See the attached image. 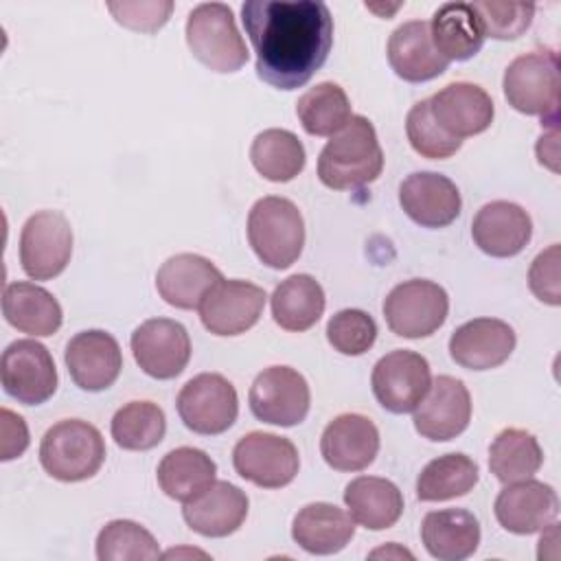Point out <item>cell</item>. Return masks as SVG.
<instances>
[{
	"label": "cell",
	"mask_w": 561,
	"mask_h": 561,
	"mask_svg": "<svg viewBox=\"0 0 561 561\" xmlns=\"http://www.w3.org/2000/svg\"><path fill=\"white\" fill-rule=\"evenodd\" d=\"M434 48L447 61L471 59L484 44L480 18L469 2H445L430 20Z\"/></svg>",
	"instance_id": "f546056e"
},
{
	"label": "cell",
	"mask_w": 561,
	"mask_h": 561,
	"mask_svg": "<svg viewBox=\"0 0 561 561\" xmlns=\"http://www.w3.org/2000/svg\"><path fill=\"white\" fill-rule=\"evenodd\" d=\"M221 278V272L206 256L182 252L160 265L156 274V289L171 307L199 309L204 296Z\"/></svg>",
	"instance_id": "484cf974"
},
{
	"label": "cell",
	"mask_w": 561,
	"mask_h": 561,
	"mask_svg": "<svg viewBox=\"0 0 561 561\" xmlns=\"http://www.w3.org/2000/svg\"><path fill=\"white\" fill-rule=\"evenodd\" d=\"M248 495L232 482L215 480L197 497L184 502L182 517L202 537H228L248 517Z\"/></svg>",
	"instance_id": "cb8c5ba5"
},
{
	"label": "cell",
	"mask_w": 561,
	"mask_h": 561,
	"mask_svg": "<svg viewBox=\"0 0 561 561\" xmlns=\"http://www.w3.org/2000/svg\"><path fill=\"white\" fill-rule=\"evenodd\" d=\"M471 237L484 254L508 259L528 245L533 237V221L519 204L495 199L476 213L471 221Z\"/></svg>",
	"instance_id": "603a6c76"
},
{
	"label": "cell",
	"mask_w": 561,
	"mask_h": 561,
	"mask_svg": "<svg viewBox=\"0 0 561 561\" xmlns=\"http://www.w3.org/2000/svg\"><path fill=\"white\" fill-rule=\"evenodd\" d=\"M156 476L160 489L171 500L188 502L215 482L217 465L197 447H178L160 460Z\"/></svg>",
	"instance_id": "d6a6232c"
},
{
	"label": "cell",
	"mask_w": 561,
	"mask_h": 561,
	"mask_svg": "<svg viewBox=\"0 0 561 561\" xmlns=\"http://www.w3.org/2000/svg\"><path fill=\"white\" fill-rule=\"evenodd\" d=\"M232 465L243 480L261 489H280L296 478L300 458L289 438L270 432H250L237 440Z\"/></svg>",
	"instance_id": "4fadbf2b"
},
{
	"label": "cell",
	"mask_w": 561,
	"mask_h": 561,
	"mask_svg": "<svg viewBox=\"0 0 561 561\" xmlns=\"http://www.w3.org/2000/svg\"><path fill=\"white\" fill-rule=\"evenodd\" d=\"M405 134L412 149L430 160H445L451 158L460 147L462 140L449 136L432 116L430 101L423 99L414 103L405 116Z\"/></svg>",
	"instance_id": "ab89813d"
},
{
	"label": "cell",
	"mask_w": 561,
	"mask_h": 561,
	"mask_svg": "<svg viewBox=\"0 0 561 561\" xmlns=\"http://www.w3.org/2000/svg\"><path fill=\"white\" fill-rule=\"evenodd\" d=\"M480 18L484 37L493 39H517L526 33L535 18V4L530 2H473Z\"/></svg>",
	"instance_id": "b9f144b4"
},
{
	"label": "cell",
	"mask_w": 561,
	"mask_h": 561,
	"mask_svg": "<svg viewBox=\"0 0 561 561\" xmlns=\"http://www.w3.org/2000/svg\"><path fill=\"white\" fill-rule=\"evenodd\" d=\"M515 331L497 318H476L460 324L449 337L451 359L469 370H491L515 351Z\"/></svg>",
	"instance_id": "ffe728a7"
},
{
	"label": "cell",
	"mask_w": 561,
	"mask_h": 561,
	"mask_svg": "<svg viewBox=\"0 0 561 561\" xmlns=\"http://www.w3.org/2000/svg\"><path fill=\"white\" fill-rule=\"evenodd\" d=\"M414 427L427 440H451L462 434L471 421V397L467 386L451 377L438 375L423 401L414 408Z\"/></svg>",
	"instance_id": "2e32d148"
},
{
	"label": "cell",
	"mask_w": 561,
	"mask_h": 561,
	"mask_svg": "<svg viewBox=\"0 0 561 561\" xmlns=\"http://www.w3.org/2000/svg\"><path fill=\"white\" fill-rule=\"evenodd\" d=\"M241 22L256 53V75L278 90L305 85L327 61L333 18L318 0H248Z\"/></svg>",
	"instance_id": "6da1fadb"
},
{
	"label": "cell",
	"mask_w": 561,
	"mask_h": 561,
	"mask_svg": "<svg viewBox=\"0 0 561 561\" xmlns=\"http://www.w3.org/2000/svg\"><path fill=\"white\" fill-rule=\"evenodd\" d=\"M0 381L15 401L39 405L57 390L55 359L37 340H15L2 351Z\"/></svg>",
	"instance_id": "8fae6325"
},
{
	"label": "cell",
	"mask_w": 561,
	"mask_h": 561,
	"mask_svg": "<svg viewBox=\"0 0 561 561\" xmlns=\"http://www.w3.org/2000/svg\"><path fill=\"white\" fill-rule=\"evenodd\" d=\"M327 340L342 355H364L377 340V324L362 309H342L329 318Z\"/></svg>",
	"instance_id": "60d3db41"
},
{
	"label": "cell",
	"mask_w": 561,
	"mask_h": 561,
	"mask_svg": "<svg viewBox=\"0 0 561 561\" xmlns=\"http://www.w3.org/2000/svg\"><path fill=\"white\" fill-rule=\"evenodd\" d=\"M421 541L438 561H462L478 550V517L465 508L430 511L421 522Z\"/></svg>",
	"instance_id": "83f0119b"
},
{
	"label": "cell",
	"mask_w": 561,
	"mask_h": 561,
	"mask_svg": "<svg viewBox=\"0 0 561 561\" xmlns=\"http://www.w3.org/2000/svg\"><path fill=\"white\" fill-rule=\"evenodd\" d=\"M186 44L197 61L215 72H237L248 61L245 42L224 2H202L186 18Z\"/></svg>",
	"instance_id": "8992f818"
},
{
	"label": "cell",
	"mask_w": 561,
	"mask_h": 561,
	"mask_svg": "<svg viewBox=\"0 0 561 561\" xmlns=\"http://www.w3.org/2000/svg\"><path fill=\"white\" fill-rule=\"evenodd\" d=\"M248 241L263 265L289 267L305 245V221L298 206L278 195L254 202L248 215Z\"/></svg>",
	"instance_id": "3957f363"
},
{
	"label": "cell",
	"mask_w": 561,
	"mask_h": 561,
	"mask_svg": "<svg viewBox=\"0 0 561 561\" xmlns=\"http://www.w3.org/2000/svg\"><path fill=\"white\" fill-rule=\"evenodd\" d=\"M263 287L239 280L221 278L210 287L199 305L202 324L215 335H239L252 329L265 307Z\"/></svg>",
	"instance_id": "9a60e30c"
},
{
	"label": "cell",
	"mask_w": 561,
	"mask_h": 561,
	"mask_svg": "<svg viewBox=\"0 0 561 561\" xmlns=\"http://www.w3.org/2000/svg\"><path fill=\"white\" fill-rule=\"evenodd\" d=\"M158 557L156 537L131 519H112L96 535L99 561H153Z\"/></svg>",
	"instance_id": "f35d334b"
},
{
	"label": "cell",
	"mask_w": 561,
	"mask_h": 561,
	"mask_svg": "<svg viewBox=\"0 0 561 561\" xmlns=\"http://www.w3.org/2000/svg\"><path fill=\"white\" fill-rule=\"evenodd\" d=\"M383 151L377 131L366 116L351 121L331 136L318 158V178L333 191H355L381 175Z\"/></svg>",
	"instance_id": "7a4b0ae2"
},
{
	"label": "cell",
	"mask_w": 561,
	"mask_h": 561,
	"mask_svg": "<svg viewBox=\"0 0 561 561\" xmlns=\"http://www.w3.org/2000/svg\"><path fill=\"white\" fill-rule=\"evenodd\" d=\"M370 386L375 399L388 412H414L432 386L430 364L421 353L408 348L390 351L375 364Z\"/></svg>",
	"instance_id": "7c38bea8"
},
{
	"label": "cell",
	"mask_w": 561,
	"mask_h": 561,
	"mask_svg": "<svg viewBox=\"0 0 561 561\" xmlns=\"http://www.w3.org/2000/svg\"><path fill=\"white\" fill-rule=\"evenodd\" d=\"M296 116L307 134L333 136L351 121L353 112L344 88L333 81H322L298 99Z\"/></svg>",
	"instance_id": "8d00e7d4"
},
{
	"label": "cell",
	"mask_w": 561,
	"mask_h": 561,
	"mask_svg": "<svg viewBox=\"0 0 561 561\" xmlns=\"http://www.w3.org/2000/svg\"><path fill=\"white\" fill-rule=\"evenodd\" d=\"M390 68L410 83L430 81L443 75L449 66L445 57L434 48L430 35V22L410 20L397 26L388 39Z\"/></svg>",
	"instance_id": "d4e9b609"
},
{
	"label": "cell",
	"mask_w": 561,
	"mask_h": 561,
	"mask_svg": "<svg viewBox=\"0 0 561 561\" xmlns=\"http://www.w3.org/2000/svg\"><path fill=\"white\" fill-rule=\"evenodd\" d=\"M541 462L543 451L539 440L519 427L502 430L489 447V469L504 484L533 478Z\"/></svg>",
	"instance_id": "d590c367"
},
{
	"label": "cell",
	"mask_w": 561,
	"mask_h": 561,
	"mask_svg": "<svg viewBox=\"0 0 561 561\" xmlns=\"http://www.w3.org/2000/svg\"><path fill=\"white\" fill-rule=\"evenodd\" d=\"M250 160L265 180L289 182L305 169L307 156L300 138L294 131L272 127L254 136Z\"/></svg>",
	"instance_id": "836d02e7"
},
{
	"label": "cell",
	"mask_w": 561,
	"mask_h": 561,
	"mask_svg": "<svg viewBox=\"0 0 561 561\" xmlns=\"http://www.w3.org/2000/svg\"><path fill=\"white\" fill-rule=\"evenodd\" d=\"M355 535L353 517L329 502L302 506L291 524V539L311 554H335Z\"/></svg>",
	"instance_id": "f1b7e54d"
},
{
	"label": "cell",
	"mask_w": 561,
	"mask_h": 561,
	"mask_svg": "<svg viewBox=\"0 0 561 561\" xmlns=\"http://www.w3.org/2000/svg\"><path fill=\"white\" fill-rule=\"evenodd\" d=\"M427 101L434 121L449 136L460 140L489 129L495 116V107L486 90L469 81L449 83Z\"/></svg>",
	"instance_id": "44dd1931"
},
{
	"label": "cell",
	"mask_w": 561,
	"mask_h": 561,
	"mask_svg": "<svg viewBox=\"0 0 561 561\" xmlns=\"http://www.w3.org/2000/svg\"><path fill=\"white\" fill-rule=\"evenodd\" d=\"M500 526L515 535L546 530L559 515V497L546 482L526 478L506 484L493 504Z\"/></svg>",
	"instance_id": "e0dca14e"
},
{
	"label": "cell",
	"mask_w": 561,
	"mask_h": 561,
	"mask_svg": "<svg viewBox=\"0 0 561 561\" xmlns=\"http://www.w3.org/2000/svg\"><path fill=\"white\" fill-rule=\"evenodd\" d=\"M105 460L101 432L81 419H64L46 430L39 443V462L44 471L61 482H81L92 478Z\"/></svg>",
	"instance_id": "277c9868"
},
{
	"label": "cell",
	"mask_w": 561,
	"mask_h": 561,
	"mask_svg": "<svg viewBox=\"0 0 561 561\" xmlns=\"http://www.w3.org/2000/svg\"><path fill=\"white\" fill-rule=\"evenodd\" d=\"M4 320L33 337H48L59 331L64 311L57 298L44 287L26 280L9 283L2 291Z\"/></svg>",
	"instance_id": "4316f807"
},
{
	"label": "cell",
	"mask_w": 561,
	"mask_h": 561,
	"mask_svg": "<svg viewBox=\"0 0 561 561\" xmlns=\"http://www.w3.org/2000/svg\"><path fill=\"white\" fill-rule=\"evenodd\" d=\"M508 105L522 114L539 116L548 125L557 123L559 114V59L552 50H533L515 57L502 79Z\"/></svg>",
	"instance_id": "5b68a950"
},
{
	"label": "cell",
	"mask_w": 561,
	"mask_h": 561,
	"mask_svg": "<svg viewBox=\"0 0 561 561\" xmlns=\"http://www.w3.org/2000/svg\"><path fill=\"white\" fill-rule=\"evenodd\" d=\"M399 204L423 228H445L462 208L458 186L447 175L434 171L410 173L399 186Z\"/></svg>",
	"instance_id": "d6986e66"
},
{
	"label": "cell",
	"mask_w": 561,
	"mask_h": 561,
	"mask_svg": "<svg viewBox=\"0 0 561 561\" xmlns=\"http://www.w3.org/2000/svg\"><path fill=\"white\" fill-rule=\"evenodd\" d=\"M449 313L447 291L427 278L394 285L383 300V318L399 337L419 340L438 331Z\"/></svg>",
	"instance_id": "52a82bcc"
},
{
	"label": "cell",
	"mask_w": 561,
	"mask_h": 561,
	"mask_svg": "<svg viewBox=\"0 0 561 561\" xmlns=\"http://www.w3.org/2000/svg\"><path fill=\"white\" fill-rule=\"evenodd\" d=\"M64 359L72 381L88 392L110 388L123 368V353L116 337L101 329H88L70 337Z\"/></svg>",
	"instance_id": "ac0fdd59"
},
{
	"label": "cell",
	"mask_w": 561,
	"mask_h": 561,
	"mask_svg": "<svg viewBox=\"0 0 561 561\" xmlns=\"http://www.w3.org/2000/svg\"><path fill=\"white\" fill-rule=\"evenodd\" d=\"M72 256V228L57 210L31 215L20 232V265L28 278L59 276Z\"/></svg>",
	"instance_id": "9c48e42d"
},
{
	"label": "cell",
	"mask_w": 561,
	"mask_h": 561,
	"mask_svg": "<svg viewBox=\"0 0 561 561\" xmlns=\"http://www.w3.org/2000/svg\"><path fill=\"white\" fill-rule=\"evenodd\" d=\"M344 504L353 522L368 530L390 528L403 513V495L399 486L377 476H359L351 480L344 489Z\"/></svg>",
	"instance_id": "4dcf8cb0"
},
{
	"label": "cell",
	"mask_w": 561,
	"mask_h": 561,
	"mask_svg": "<svg viewBox=\"0 0 561 561\" xmlns=\"http://www.w3.org/2000/svg\"><path fill=\"white\" fill-rule=\"evenodd\" d=\"M379 451L377 425L355 412L335 416L320 436V454L335 471H362Z\"/></svg>",
	"instance_id": "7402d4cb"
},
{
	"label": "cell",
	"mask_w": 561,
	"mask_h": 561,
	"mask_svg": "<svg viewBox=\"0 0 561 561\" xmlns=\"http://www.w3.org/2000/svg\"><path fill=\"white\" fill-rule=\"evenodd\" d=\"M107 11L114 20L127 28L153 33L169 20L173 2L151 0V2H107Z\"/></svg>",
	"instance_id": "7bdbcfd3"
},
{
	"label": "cell",
	"mask_w": 561,
	"mask_h": 561,
	"mask_svg": "<svg viewBox=\"0 0 561 561\" xmlns=\"http://www.w3.org/2000/svg\"><path fill=\"white\" fill-rule=\"evenodd\" d=\"M2 421V460H13L24 454L28 447V430L20 414L11 412L9 408L0 410Z\"/></svg>",
	"instance_id": "f6af8a7d"
},
{
	"label": "cell",
	"mask_w": 561,
	"mask_h": 561,
	"mask_svg": "<svg viewBox=\"0 0 561 561\" xmlns=\"http://www.w3.org/2000/svg\"><path fill=\"white\" fill-rule=\"evenodd\" d=\"M480 471L467 454H445L430 460L416 478V497L421 502H445L467 495L478 484Z\"/></svg>",
	"instance_id": "e575fe53"
},
{
	"label": "cell",
	"mask_w": 561,
	"mask_h": 561,
	"mask_svg": "<svg viewBox=\"0 0 561 561\" xmlns=\"http://www.w3.org/2000/svg\"><path fill=\"white\" fill-rule=\"evenodd\" d=\"M136 364L153 379L178 377L191 359V337L182 322L171 318L145 320L131 333Z\"/></svg>",
	"instance_id": "5bb4252c"
},
{
	"label": "cell",
	"mask_w": 561,
	"mask_h": 561,
	"mask_svg": "<svg viewBox=\"0 0 561 561\" xmlns=\"http://www.w3.org/2000/svg\"><path fill=\"white\" fill-rule=\"evenodd\" d=\"M248 401L259 421L291 427L305 421L311 405V392L307 379L296 368L270 366L254 377Z\"/></svg>",
	"instance_id": "30bf717a"
},
{
	"label": "cell",
	"mask_w": 561,
	"mask_h": 561,
	"mask_svg": "<svg viewBox=\"0 0 561 561\" xmlns=\"http://www.w3.org/2000/svg\"><path fill=\"white\" fill-rule=\"evenodd\" d=\"M324 311V289L311 274L280 280L272 294V318L285 331L311 329Z\"/></svg>",
	"instance_id": "1f68e13d"
},
{
	"label": "cell",
	"mask_w": 561,
	"mask_h": 561,
	"mask_svg": "<svg viewBox=\"0 0 561 561\" xmlns=\"http://www.w3.org/2000/svg\"><path fill=\"white\" fill-rule=\"evenodd\" d=\"M182 423L204 436H215L232 427L239 414L234 386L219 373H202L188 379L175 399Z\"/></svg>",
	"instance_id": "ba28073f"
},
{
	"label": "cell",
	"mask_w": 561,
	"mask_h": 561,
	"mask_svg": "<svg viewBox=\"0 0 561 561\" xmlns=\"http://www.w3.org/2000/svg\"><path fill=\"white\" fill-rule=\"evenodd\" d=\"M110 432L118 447L127 451H147L164 438L167 419L158 403L129 401L114 412Z\"/></svg>",
	"instance_id": "74e56055"
},
{
	"label": "cell",
	"mask_w": 561,
	"mask_h": 561,
	"mask_svg": "<svg viewBox=\"0 0 561 561\" xmlns=\"http://www.w3.org/2000/svg\"><path fill=\"white\" fill-rule=\"evenodd\" d=\"M559 263H561V248L552 243L543 252L535 256L528 270V287L530 291L546 305L557 307L561 302V287H559Z\"/></svg>",
	"instance_id": "ee69618b"
}]
</instances>
